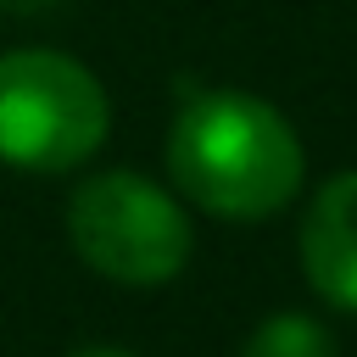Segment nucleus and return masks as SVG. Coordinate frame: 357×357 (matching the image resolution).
Listing matches in <instances>:
<instances>
[{"label":"nucleus","instance_id":"39448f33","mask_svg":"<svg viewBox=\"0 0 357 357\" xmlns=\"http://www.w3.org/2000/svg\"><path fill=\"white\" fill-rule=\"evenodd\" d=\"M240 357H335V335L307 312H273L245 335Z\"/></svg>","mask_w":357,"mask_h":357},{"label":"nucleus","instance_id":"7ed1b4c3","mask_svg":"<svg viewBox=\"0 0 357 357\" xmlns=\"http://www.w3.org/2000/svg\"><path fill=\"white\" fill-rule=\"evenodd\" d=\"M73 251L117 284H167L190 262V218L139 173H95L67 201Z\"/></svg>","mask_w":357,"mask_h":357},{"label":"nucleus","instance_id":"20e7f679","mask_svg":"<svg viewBox=\"0 0 357 357\" xmlns=\"http://www.w3.org/2000/svg\"><path fill=\"white\" fill-rule=\"evenodd\" d=\"M301 273L329 307L357 312V173H335L312 195L301 218Z\"/></svg>","mask_w":357,"mask_h":357},{"label":"nucleus","instance_id":"423d86ee","mask_svg":"<svg viewBox=\"0 0 357 357\" xmlns=\"http://www.w3.org/2000/svg\"><path fill=\"white\" fill-rule=\"evenodd\" d=\"M73 357H134V351H123V346H84V351H73Z\"/></svg>","mask_w":357,"mask_h":357},{"label":"nucleus","instance_id":"f257e3e1","mask_svg":"<svg viewBox=\"0 0 357 357\" xmlns=\"http://www.w3.org/2000/svg\"><path fill=\"white\" fill-rule=\"evenodd\" d=\"M173 184L212 218H268L301 190V139L257 95H195L167 134Z\"/></svg>","mask_w":357,"mask_h":357},{"label":"nucleus","instance_id":"f03ea898","mask_svg":"<svg viewBox=\"0 0 357 357\" xmlns=\"http://www.w3.org/2000/svg\"><path fill=\"white\" fill-rule=\"evenodd\" d=\"M112 100L100 78L61 50L0 56V162L28 173H67L100 151Z\"/></svg>","mask_w":357,"mask_h":357}]
</instances>
